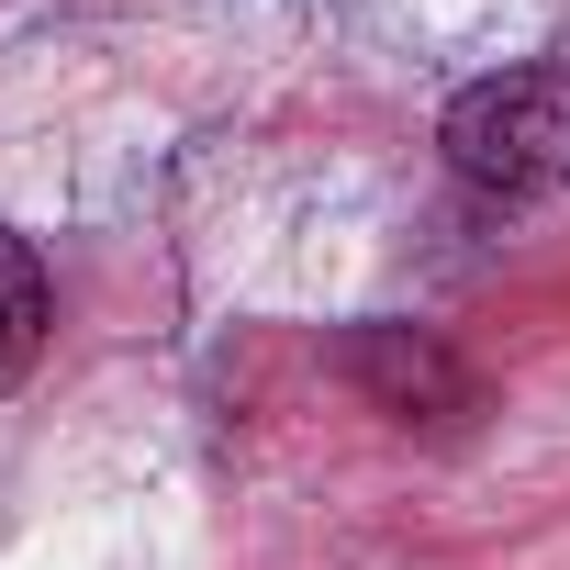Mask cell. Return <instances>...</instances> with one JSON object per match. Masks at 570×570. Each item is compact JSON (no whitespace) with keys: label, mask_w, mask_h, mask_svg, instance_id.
<instances>
[{"label":"cell","mask_w":570,"mask_h":570,"mask_svg":"<svg viewBox=\"0 0 570 570\" xmlns=\"http://www.w3.org/2000/svg\"><path fill=\"white\" fill-rule=\"evenodd\" d=\"M46 347V257L23 235H0V392H12Z\"/></svg>","instance_id":"2"},{"label":"cell","mask_w":570,"mask_h":570,"mask_svg":"<svg viewBox=\"0 0 570 570\" xmlns=\"http://www.w3.org/2000/svg\"><path fill=\"white\" fill-rule=\"evenodd\" d=\"M436 146H448V168H459L470 190H503V202L559 190V179H570V68L470 79V90L448 101Z\"/></svg>","instance_id":"1"},{"label":"cell","mask_w":570,"mask_h":570,"mask_svg":"<svg viewBox=\"0 0 570 570\" xmlns=\"http://www.w3.org/2000/svg\"><path fill=\"white\" fill-rule=\"evenodd\" d=\"M358 370H370V381H392L403 403H414V392H459V370H448L436 347H414V358H403V336H370V347H358Z\"/></svg>","instance_id":"3"}]
</instances>
